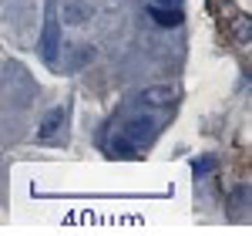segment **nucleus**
Masks as SVG:
<instances>
[{
  "label": "nucleus",
  "mask_w": 252,
  "mask_h": 236,
  "mask_svg": "<svg viewBox=\"0 0 252 236\" xmlns=\"http://www.w3.org/2000/svg\"><path fill=\"white\" fill-rule=\"evenodd\" d=\"M0 91H3V98L10 101L14 108H27L34 101V95H37V84L24 71V64H7L3 78H0Z\"/></svg>",
  "instance_id": "nucleus-1"
},
{
  "label": "nucleus",
  "mask_w": 252,
  "mask_h": 236,
  "mask_svg": "<svg viewBox=\"0 0 252 236\" xmlns=\"http://www.w3.org/2000/svg\"><path fill=\"white\" fill-rule=\"evenodd\" d=\"M178 98H182V88L172 84V81H165V84H148V88H141L135 95V105L155 112V108H172Z\"/></svg>",
  "instance_id": "nucleus-2"
},
{
  "label": "nucleus",
  "mask_w": 252,
  "mask_h": 236,
  "mask_svg": "<svg viewBox=\"0 0 252 236\" xmlns=\"http://www.w3.org/2000/svg\"><path fill=\"white\" fill-rule=\"evenodd\" d=\"M61 14V24H67V27H84V24H91V17H94V3L91 0H61L58 7Z\"/></svg>",
  "instance_id": "nucleus-3"
},
{
  "label": "nucleus",
  "mask_w": 252,
  "mask_h": 236,
  "mask_svg": "<svg viewBox=\"0 0 252 236\" xmlns=\"http://www.w3.org/2000/svg\"><path fill=\"white\" fill-rule=\"evenodd\" d=\"M58 51H61V20L54 14H47L44 27H40V58L54 68L58 64Z\"/></svg>",
  "instance_id": "nucleus-4"
},
{
  "label": "nucleus",
  "mask_w": 252,
  "mask_h": 236,
  "mask_svg": "<svg viewBox=\"0 0 252 236\" xmlns=\"http://www.w3.org/2000/svg\"><path fill=\"white\" fill-rule=\"evenodd\" d=\"M158 125H155V115H138V118H128V125H125V135L131 138L135 145H148L152 138H155Z\"/></svg>",
  "instance_id": "nucleus-5"
},
{
  "label": "nucleus",
  "mask_w": 252,
  "mask_h": 236,
  "mask_svg": "<svg viewBox=\"0 0 252 236\" xmlns=\"http://www.w3.org/2000/svg\"><path fill=\"white\" fill-rule=\"evenodd\" d=\"M64 118H67L64 108L44 112V118H40V125H37V142H58L61 132H64Z\"/></svg>",
  "instance_id": "nucleus-6"
},
{
  "label": "nucleus",
  "mask_w": 252,
  "mask_h": 236,
  "mask_svg": "<svg viewBox=\"0 0 252 236\" xmlns=\"http://www.w3.org/2000/svg\"><path fill=\"white\" fill-rule=\"evenodd\" d=\"M97 58V47L94 44H88V40H78L71 51H67V71H84V68H91Z\"/></svg>",
  "instance_id": "nucleus-7"
},
{
  "label": "nucleus",
  "mask_w": 252,
  "mask_h": 236,
  "mask_svg": "<svg viewBox=\"0 0 252 236\" xmlns=\"http://www.w3.org/2000/svg\"><path fill=\"white\" fill-rule=\"evenodd\" d=\"M148 17L155 20L158 27H178L185 14H182V7H165V3H152L148 7Z\"/></svg>",
  "instance_id": "nucleus-8"
},
{
  "label": "nucleus",
  "mask_w": 252,
  "mask_h": 236,
  "mask_svg": "<svg viewBox=\"0 0 252 236\" xmlns=\"http://www.w3.org/2000/svg\"><path fill=\"white\" fill-rule=\"evenodd\" d=\"M232 31H235V38L242 40V44H249V40H252V24H249L246 14H239V20L232 24Z\"/></svg>",
  "instance_id": "nucleus-9"
},
{
  "label": "nucleus",
  "mask_w": 252,
  "mask_h": 236,
  "mask_svg": "<svg viewBox=\"0 0 252 236\" xmlns=\"http://www.w3.org/2000/svg\"><path fill=\"white\" fill-rule=\"evenodd\" d=\"M111 149H115V156H125V152H131V149H135V142L125 135V138H115V142H111Z\"/></svg>",
  "instance_id": "nucleus-10"
},
{
  "label": "nucleus",
  "mask_w": 252,
  "mask_h": 236,
  "mask_svg": "<svg viewBox=\"0 0 252 236\" xmlns=\"http://www.w3.org/2000/svg\"><path fill=\"white\" fill-rule=\"evenodd\" d=\"M205 169H212V158H198L195 162V172H205Z\"/></svg>",
  "instance_id": "nucleus-11"
},
{
  "label": "nucleus",
  "mask_w": 252,
  "mask_h": 236,
  "mask_svg": "<svg viewBox=\"0 0 252 236\" xmlns=\"http://www.w3.org/2000/svg\"><path fill=\"white\" fill-rule=\"evenodd\" d=\"M155 3H165V7H182V0H155Z\"/></svg>",
  "instance_id": "nucleus-12"
}]
</instances>
